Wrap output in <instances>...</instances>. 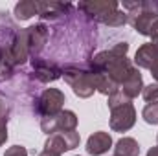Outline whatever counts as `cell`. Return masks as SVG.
<instances>
[{"instance_id": "6da1fadb", "label": "cell", "mask_w": 158, "mask_h": 156, "mask_svg": "<svg viewBox=\"0 0 158 156\" xmlns=\"http://www.w3.org/2000/svg\"><path fill=\"white\" fill-rule=\"evenodd\" d=\"M127 51H129V44L127 42H118L110 50L99 51L90 61V72L105 74L118 86H121L136 70L134 64L127 59Z\"/></svg>"}, {"instance_id": "7a4b0ae2", "label": "cell", "mask_w": 158, "mask_h": 156, "mask_svg": "<svg viewBox=\"0 0 158 156\" xmlns=\"http://www.w3.org/2000/svg\"><path fill=\"white\" fill-rule=\"evenodd\" d=\"M123 9L127 13V24H131L140 35L151 37L153 26L158 20V0L123 2Z\"/></svg>"}, {"instance_id": "3957f363", "label": "cell", "mask_w": 158, "mask_h": 156, "mask_svg": "<svg viewBox=\"0 0 158 156\" xmlns=\"http://www.w3.org/2000/svg\"><path fill=\"white\" fill-rule=\"evenodd\" d=\"M63 77L64 81L70 84V88L74 90V94L77 97H90L94 92H96V86H94V76L90 70H83L76 64H68L63 68Z\"/></svg>"}, {"instance_id": "277c9868", "label": "cell", "mask_w": 158, "mask_h": 156, "mask_svg": "<svg viewBox=\"0 0 158 156\" xmlns=\"http://www.w3.org/2000/svg\"><path fill=\"white\" fill-rule=\"evenodd\" d=\"M64 94L59 88H46L37 99V114L40 117L57 116L64 105Z\"/></svg>"}, {"instance_id": "5b68a950", "label": "cell", "mask_w": 158, "mask_h": 156, "mask_svg": "<svg viewBox=\"0 0 158 156\" xmlns=\"http://www.w3.org/2000/svg\"><path fill=\"white\" fill-rule=\"evenodd\" d=\"M79 142H81V136H79L77 130H66V132H55L52 136H48L46 143H44V149L48 151H53L57 154H63L64 151H72L79 147Z\"/></svg>"}, {"instance_id": "8992f818", "label": "cell", "mask_w": 158, "mask_h": 156, "mask_svg": "<svg viewBox=\"0 0 158 156\" xmlns=\"http://www.w3.org/2000/svg\"><path fill=\"white\" fill-rule=\"evenodd\" d=\"M136 123V110L132 103L121 105L110 110V129L114 132H127Z\"/></svg>"}, {"instance_id": "52a82bcc", "label": "cell", "mask_w": 158, "mask_h": 156, "mask_svg": "<svg viewBox=\"0 0 158 156\" xmlns=\"http://www.w3.org/2000/svg\"><path fill=\"white\" fill-rule=\"evenodd\" d=\"M6 53H7V57L11 59V63L15 66H22L28 61L30 46H28V33H26V30L19 31L13 37V40L9 42V46H6Z\"/></svg>"}, {"instance_id": "ba28073f", "label": "cell", "mask_w": 158, "mask_h": 156, "mask_svg": "<svg viewBox=\"0 0 158 156\" xmlns=\"http://www.w3.org/2000/svg\"><path fill=\"white\" fill-rule=\"evenodd\" d=\"M77 9L83 11L85 15H88L94 20H101L103 17H107L109 13L118 9V2L114 0H94V2H81L77 4Z\"/></svg>"}, {"instance_id": "9c48e42d", "label": "cell", "mask_w": 158, "mask_h": 156, "mask_svg": "<svg viewBox=\"0 0 158 156\" xmlns=\"http://www.w3.org/2000/svg\"><path fill=\"white\" fill-rule=\"evenodd\" d=\"M31 66H33V76L40 83H50L55 81L63 76V68H59L53 61H46L40 57H33L31 59Z\"/></svg>"}, {"instance_id": "30bf717a", "label": "cell", "mask_w": 158, "mask_h": 156, "mask_svg": "<svg viewBox=\"0 0 158 156\" xmlns=\"http://www.w3.org/2000/svg\"><path fill=\"white\" fill-rule=\"evenodd\" d=\"M26 33H28V46H30V57H39L40 50L44 48L46 40H48V28L44 24H35V26H30L26 28Z\"/></svg>"}, {"instance_id": "8fae6325", "label": "cell", "mask_w": 158, "mask_h": 156, "mask_svg": "<svg viewBox=\"0 0 158 156\" xmlns=\"http://www.w3.org/2000/svg\"><path fill=\"white\" fill-rule=\"evenodd\" d=\"M110 147H112V138H110L109 132H103V130L94 132V134L86 140V153L92 154V156L105 154Z\"/></svg>"}, {"instance_id": "7c38bea8", "label": "cell", "mask_w": 158, "mask_h": 156, "mask_svg": "<svg viewBox=\"0 0 158 156\" xmlns=\"http://www.w3.org/2000/svg\"><path fill=\"white\" fill-rule=\"evenodd\" d=\"M155 63H158V50L151 44V42L142 44V46L136 50L134 64H136L138 68H147V70H151V66H153Z\"/></svg>"}, {"instance_id": "4fadbf2b", "label": "cell", "mask_w": 158, "mask_h": 156, "mask_svg": "<svg viewBox=\"0 0 158 156\" xmlns=\"http://www.w3.org/2000/svg\"><path fill=\"white\" fill-rule=\"evenodd\" d=\"M142 90H143V79H142V74H140L138 70H134V74L119 86V92H121L123 96H127L129 99L136 97Z\"/></svg>"}, {"instance_id": "5bb4252c", "label": "cell", "mask_w": 158, "mask_h": 156, "mask_svg": "<svg viewBox=\"0 0 158 156\" xmlns=\"http://www.w3.org/2000/svg\"><path fill=\"white\" fill-rule=\"evenodd\" d=\"M40 11V2H33V0H24V2H19L15 6V17L19 20H28L31 18L33 15H39Z\"/></svg>"}, {"instance_id": "9a60e30c", "label": "cell", "mask_w": 158, "mask_h": 156, "mask_svg": "<svg viewBox=\"0 0 158 156\" xmlns=\"http://www.w3.org/2000/svg\"><path fill=\"white\" fill-rule=\"evenodd\" d=\"M55 123H57V132L76 130V127H77V116L72 110H61L55 116Z\"/></svg>"}, {"instance_id": "2e32d148", "label": "cell", "mask_w": 158, "mask_h": 156, "mask_svg": "<svg viewBox=\"0 0 158 156\" xmlns=\"http://www.w3.org/2000/svg\"><path fill=\"white\" fill-rule=\"evenodd\" d=\"M114 154L118 156H138L140 154V145L134 138H121L118 140L114 147Z\"/></svg>"}, {"instance_id": "e0dca14e", "label": "cell", "mask_w": 158, "mask_h": 156, "mask_svg": "<svg viewBox=\"0 0 158 156\" xmlns=\"http://www.w3.org/2000/svg\"><path fill=\"white\" fill-rule=\"evenodd\" d=\"M99 22H101V24H105V26H109V28H121V26H125V24H127V13L116 9V11L109 13L107 17H103Z\"/></svg>"}, {"instance_id": "ac0fdd59", "label": "cell", "mask_w": 158, "mask_h": 156, "mask_svg": "<svg viewBox=\"0 0 158 156\" xmlns=\"http://www.w3.org/2000/svg\"><path fill=\"white\" fill-rule=\"evenodd\" d=\"M15 64L11 63V59L6 53V48L0 51V79H11L15 74Z\"/></svg>"}, {"instance_id": "d6986e66", "label": "cell", "mask_w": 158, "mask_h": 156, "mask_svg": "<svg viewBox=\"0 0 158 156\" xmlns=\"http://www.w3.org/2000/svg\"><path fill=\"white\" fill-rule=\"evenodd\" d=\"M142 116L145 119V123L149 125H158V101H153V103H147Z\"/></svg>"}, {"instance_id": "ffe728a7", "label": "cell", "mask_w": 158, "mask_h": 156, "mask_svg": "<svg viewBox=\"0 0 158 156\" xmlns=\"http://www.w3.org/2000/svg\"><path fill=\"white\" fill-rule=\"evenodd\" d=\"M142 96L147 103H153V101H158V83H151L147 86H143L142 90Z\"/></svg>"}, {"instance_id": "44dd1931", "label": "cell", "mask_w": 158, "mask_h": 156, "mask_svg": "<svg viewBox=\"0 0 158 156\" xmlns=\"http://www.w3.org/2000/svg\"><path fill=\"white\" fill-rule=\"evenodd\" d=\"M127 103H131V99L127 97V96H123L121 92H116V94H112V96H109V109L112 110V109H116V107H121V105H127Z\"/></svg>"}, {"instance_id": "7402d4cb", "label": "cell", "mask_w": 158, "mask_h": 156, "mask_svg": "<svg viewBox=\"0 0 158 156\" xmlns=\"http://www.w3.org/2000/svg\"><path fill=\"white\" fill-rule=\"evenodd\" d=\"M4 156H28V151L22 145H13L4 153Z\"/></svg>"}, {"instance_id": "603a6c76", "label": "cell", "mask_w": 158, "mask_h": 156, "mask_svg": "<svg viewBox=\"0 0 158 156\" xmlns=\"http://www.w3.org/2000/svg\"><path fill=\"white\" fill-rule=\"evenodd\" d=\"M7 119H9V105H7L6 99L0 96V121L7 123Z\"/></svg>"}, {"instance_id": "cb8c5ba5", "label": "cell", "mask_w": 158, "mask_h": 156, "mask_svg": "<svg viewBox=\"0 0 158 156\" xmlns=\"http://www.w3.org/2000/svg\"><path fill=\"white\" fill-rule=\"evenodd\" d=\"M7 140V125L4 121H0V145H4Z\"/></svg>"}, {"instance_id": "d4e9b609", "label": "cell", "mask_w": 158, "mask_h": 156, "mask_svg": "<svg viewBox=\"0 0 158 156\" xmlns=\"http://www.w3.org/2000/svg\"><path fill=\"white\" fill-rule=\"evenodd\" d=\"M151 76H153V79L158 81V63H155V64L151 66Z\"/></svg>"}, {"instance_id": "484cf974", "label": "cell", "mask_w": 158, "mask_h": 156, "mask_svg": "<svg viewBox=\"0 0 158 156\" xmlns=\"http://www.w3.org/2000/svg\"><path fill=\"white\" fill-rule=\"evenodd\" d=\"M39 156H61V154H57V153H53V151H48V149H44L42 153H39Z\"/></svg>"}, {"instance_id": "4316f807", "label": "cell", "mask_w": 158, "mask_h": 156, "mask_svg": "<svg viewBox=\"0 0 158 156\" xmlns=\"http://www.w3.org/2000/svg\"><path fill=\"white\" fill-rule=\"evenodd\" d=\"M147 156H158V145H156V147H153V149H149Z\"/></svg>"}, {"instance_id": "83f0119b", "label": "cell", "mask_w": 158, "mask_h": 156, "mask_svg": "<svg viewBox=\"0 0 158 156\" xmlns=\"http://www.w3.org/2000/svg\"><path fill=\"white\" fill-rule=\"evenodd\" d=\"M151 39H153V40H151V44L158 50V33H156V35H151Z\"/></svg>"}, {"instance_id": "f1b7e54d", "label": "cell", "mask_w": 158, "mask_h": 156, "mask_svg": "<svg viewBox=\"0 0 158 156\" xmlns=\"http://www.w3.org/2000/svg\"><path fill=\"white\" fill-rule=\"evenodd\" d=\"M2 50H4V48H0V51H2Z\"/></svg>"}, {"instance_id": "f546056e", "label": "cell", "mask_w": 158, "mask_h": 156, "mask_svg": "<svg viewBox=\"0 0 158 156\" xmlns=\"http://www.w3.org/2000/svg\"><path fill=\"white\" fill-rule=\"evenodd\" d=\"M112 156H118V154H112Z\"/></svg>"}, {"instance_id": "4dcf8cb0", "label": "cell", "mask_w": 158, "mask_h": 156, "mask_svg": "<svg viewBox=\"0 0 158 156\" xmlns=\"http://www.w3.org/2000/svg\"><path fill=\"white\" fill-rule=\"evenodd\" d=\"M156 142H158V138H156Z\"/></svg>"}]
</instances>
